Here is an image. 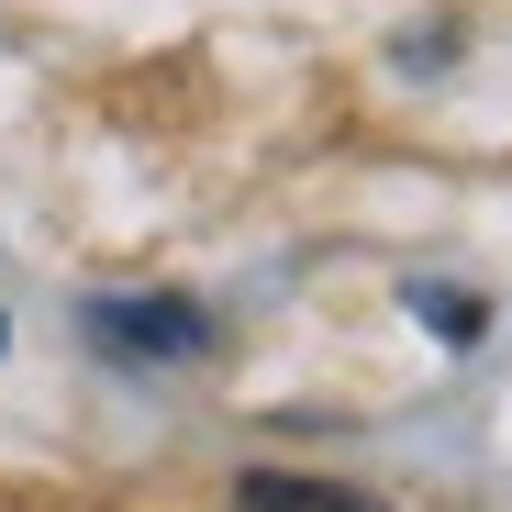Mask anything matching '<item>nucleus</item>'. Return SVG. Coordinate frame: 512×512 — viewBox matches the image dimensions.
I'll return each instance as SVG.
<instances>
[{"instance_id": "2", "label": "nucleus", "mask_w": 512, "mask_h": 512, "mask_svg": "<svg viewBox=\"0 0 512 512\" xmlns=\"http://www.w3.org/2000/svg\"><path fill=\"white\" fill-rule=\"evenodd\" d=\"M234 512H379V501L334 490V479H290V468H256V479H234Z\"/></svg>"}, {"instance_id": "3", "label": "nucleus", "mask_w": 512, "mask_h": 512, "mask_svg": "<svg viewBox=\"0 0 512 512\" xmlns=\"http://www.w3.org/2000/svg\"><path fill=\"white\" fill-rule=\"evenodd\" d=\"M412 312L446 323V346H468V334H479V301H457V290H412Z\"/></svg>"}, {"instance_id": "1", "label": "nucleus", "mask_w": 512, "mask_h": 512, "mask_svg": "<svg viewBox=\"0 0 512 512\" xmlns=\"http://www.w3.org/2000/svg\"><path fill=\"white\" fill-rule=\"evenodd\" d=\"M90 334L112 357H201L212 346V323L190 301H90Z\"/></svg>"}]
</instances>
